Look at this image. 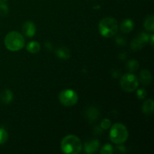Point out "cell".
Listing matches in <instances>:
<instances>
[{"instance_id": "6da1fadb", "label": "cell", "mask_w": 154, "mask_h": 154, "mask_svg": "<svg viewBox=\"0 0 154 154\" xmlns=\"http://www.w3.org/2000/svg\"><path fill=\"white\" fill-rule=\"evenodd\" d=\"M61 150L66 154H78L82 150V143L76 135H68L62 140Z\"/></svg>"}, {"instance_id": "7a4b0ae2", "label": "cell", "mask_w": 154, "mask_h": 154, "mask_svg": "<svg viewBox=\"0 0 154 154\" xmlns=\"http://www.w3.org/2000/svg\"><path fill=\"white\" fill-rule=\"evenodd\" d=\"M4 43L8 51L15 52L21 50L25 46V39L22 34L18 32L12 31L6 35Z\"/></svg>"}, {"instance_id": "3957f363", "label": "cell", "mask_w": 154, "mask_h": 154, "mask_svg": "<svg viewBox=\"0 0 154 154\" xmlns=\"http://www.w3.org/2000/svg\"><path fill=\"white\" fill-rule=\"evenodd\" d=\"M99 31L103 37L111 38L118 31V23L114 18L105 17L99 22Z\"/></svg>"}, {"instance_id": "277c9868", "label": "cell", "mask_w": 154, "mask_h": 154, "mask_svg": "<svg viewBox=\"0 0 154 154\" xmlns=\"http://www.w3.org/2000/svg\"><path fill=\"white\" fill-rule=\"evenodd\" d=\"M129 136L127 128L120 123L113 125L110 131V139L114 144H121L126 142Z\"/></svg>"}, {"instance_id": "5b68a950", "label": "cell", "mask_w": 154, "mask_h": 154, "mask_svg": "<svg viewBox=\"0 0 154 154\" xmlns=\"http://www.w3.org/2000/svg\"><path fill=\"white\" fill-rule=\"evenodd\" d=\"M120 86L123 90L128 93L135 91L138 87V78L133 74H126L120 80Z\"/></svg>"}, {"instance_id": "8992f818", "label": "cell", "mask_w": 154, "mask_h": 154, "mask_svg": "<svg viewBox=\"0 0 154 154\" xmlns=\"http://www.w3.org/2000/svg\"><path fill=\"white\" fill-rule=\"evenodd\" d=\"M60 102L64 106L72 107L75 105L78 101V96L75 91L72 90H64L59 95Z\"/></svg>"}, {"instance_id": "52a82bcc", "label": "cell", "mask_w": 154, "mask_h": 154, "mask_svg": "<svg viewBox=\"0 0 154 154\" xmlns=\"http://www.w3.org/2000/svg\"><path fill=\"white\" fill-rule=\"evenodd\" d=\"M150 41V36L145 32H142L139 35L137 38H135L131 44V47L133 51H137L141 49L147 42Z\"/></svg>"}, {"instance_id": "ba28073f", "label": "cell", "mask_w": 154, "mask_h": 154, "mask_svg": "<svg viewBox=\"0 0 154 154\" xmlns=\"http://www.w3.org/2000/svg\"><path fill=\"white\" fill-rule=\"evenodd\" d=\"M23 34L27 37H33L35 35L36 28L35 25L32 21H26L22 26Z\"/></svg>"}, {"instance_id": "9c48e42d", "label": "cell", "mask_w": 154, "mask_h": 154, "mask_svg": "<svg viewBox=\"0 0 154 154\" xmlns=\"http://www.w3.org/2000/svg\"><path fill=\"white\" fill-rule=\"evenodd\" d=\"M99 145H100V144H99V140H90V141H87L85 144L84 150L87 153H94L99 150Z\"/></svg>"}, {"instance_id": "30bf717a", "label": "cell", "mask_w": 154, "mask_h": 154, "mask_svg": "<svg viewBox=\"0 0 154 154\" xmlns=\"http://www.w3.org/2000/svg\"><path fill=\"white\" fill-rule=\"evenodd\" d=\"M152 81V76L150 72L147 69H144L140 73V81L144 86L149 85Z\"/></svg>"}, {"instance_id": "8fae6325", "label": "cell", "mask_w": 154, "mask_h": 154, "mask_svg": "<svg viewBox=\"0 0 154 154\" xmlns=\"http://www.w3.org/2000/svg\"><path fill=\"white\" fill-rule=\"evenodd\" d=\"M134 29V23L132 20L126 19L122 22L121 25H120V29H121L122 32L127 33L130 32L133 30Z\"/></svg>"}, {"instance_id": "7c38bea8", "label": "cell", "mask_w": 154, "mask_h": 154, "mask_svg": "<svg viewBox=\"0 0 154 154\" xmlns=\"http://www.w3.org/2000/svg\"><path fill=\"white\" fill-rule=\"evenodd\" d=\"M99 111L93 107L89 108L86 112V118L90 122H95L96 120H97L99 118Z\"/></svg>"}, {"instance_id": "4fadbf2b", "label": "cell", "mask_w": 154, "mask_h": 154, "mask_svg": "<svg viewBox=\"0 0 154 154\" xmlns=\"http://www.w3.org/2000/svg\"><path fill=\"white\" fill-rule=\"evenodd\" d=\"M0 100L3 104H9L13 100V93L10 90H5L0 95Z\"/></svg>"}, {"instance_id": "5bb4252c", "label": "cell", "mask_w": 154, "mask_h": 154, "mask_svg": "<svg viewBox=\"0 0 154 154\" xmlns=\"http://www.w3.org/2000/svg\"><path fill=\"white\" fill-rule=\"evenodd\" d=\"M153 107H154V102L153 99H150L144 101L142 105V110L143 112L145 114H152L153 112Z\"/></svg>"}, {"instance_id": "9a60e30c", "label": "cell", "mask_w": 154, "mask_h": 154, "mask_svg": "<svg viewBox=\"0 0 154 154\" xmlns=\"http://www.w3.org/2000/svg\"><path fill=\"white\" fill-rule=\"evenodd\" d=\"M40 49V44L37 42H34V41L30 42L26 46V50L31 54H37V53L39 52Z\"/></svg>"}, {"instance_id": "2e32d148", "label": "cell", "mask_w": 154, "mask_h": 154, "mask_svg": "<svg viewBox=\"0 0 154 154\" xmlns=\"http://www.w3.org/2000/svg\"><path fill=\"white\" fill-rule=\"evenodd\" d=\"M57 56L62 60H67L70 57V51L66 48H60L57 50Z\"/></svg>"}, {"instance_id": "e0dca14e", "label": "cell", "mask_w": 154, "mask_h": 154, "mask_svg": "<svg viewBox=\"0 0 154 154\" xmlns=\"http://www.w3.org/2000/svg\"><path fill=\"white\" fill-rule=\"evenodd\" d=\"M144 28L147 31H153L154 30V17L153 15H150L147 17L144 20Z\"/></svg>"}, {"instance_id": "ac0fdd59", "label": "cell", "mask_w": 154, "mask_h": 154, "mask_svg": "<svg viewBox=\"0 0 154 154\" xmlns=\"http://www.w3.org/2000/svg\"><path fill=\"white\" fill-rule=\"evenodd\" d=\"M138 67H139V63L137 60H129L127 63V69L130 72H134L135 71L138 70Z\"/></svg>"}, {"instance_id": "d6986e66", "label": "cell", "mask_w": 154, "mask_h": 154, "mask_svg": "<svg viewBox=\"0 0 154 154\" xmlns=\"http://www.w3.org/2000/svg\"><path fill=\"white\" fill-rule=\"evenodd\" d=\"M8 135L6 130L3 128H0V145L4 144L7 141Z\"/></svg>"}, {"instance_id": "ffe728a7", "label": "cell", "mask_w": 154, "mask_h": 154, "mask_svg": "<svg viewBox=\"0 0 154 154\" xmlns=\"http://www.w3.org/2000/svg\"><path fill=\"white\" fill-rule=\"evenodd\" d=\"M113 152H114V149H113L112 145L110 144H105L100 150V153L102 154H111Z\"/></svg>"}, {"instance_id": "44dd1931", "label": "cell", "mask_w": 154, "mask_h": 154, "mask_svg": "<svg viewBox=\"0 0 154 154\" xmlns=\"http://www.w3.org/2000/svg\"><path fill=\"white\" fill-rule=\"evenodd\" d=\"M8 13V8L5 3L0 4V15L2 17H5Z\"/></svg>"}, {"instance_id": "7402d4cb", "label": "cell", "mask_w": 154, "mask_h": 154, "mask_svg": "<svg viewBox=\"0 0 154 154\" xmlns=\"http://www.w3.org/2000/svg\"><path fill=\"white\" fill-rule=\"evenodd\" d=\"M111 126V122L109 119L105 118L102 120V123H101V127H102V129H109Z\"/></svg>"}, {"instance_id": "603a6c76", "label": "cell", "mask_w": 154, "mask_h": 154, "mask_svg": "<svg viewBox=\"0 0 154 154\" xmlns=\"http://www.w3.org/2000/svg\"><path fill=\"white\" fill-rule=\"evenodd\" d=\"M136 95L139 99H144V98L146 97V96H147V92H146V90L143 88L138 89V90H137Z\"/></svg>"}, {"instance_id": "cb8c5ba5", "label": "cell", "mask_w": 154, "mask_h": 154, "mask_svg": "<svg viewBox=\"0 0 154 154\" xmlns=\"http://www.w3.org/2000/svg\"><path fill=\"white\" fill-rule=\"evenodd\" d=\"M116 42H117V45H126V41H125V39L122 38H117Z\"/></svg>"}, {"instance_id": "d4e9b609", "label": "cell", "mask_w": 154, "mask_h": 154, "mask_svg": "<svg viewBox=\"0 0 154 154\" xmlns=\"http://www.w3.org/2000/svg\"><path fill=\"white\" fill-rule=\"evenodd\" d=\"M7 1L8 0H0V4H2V3H6Z\"/></svg>"}]
</instances>
